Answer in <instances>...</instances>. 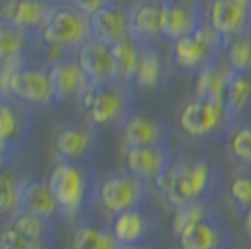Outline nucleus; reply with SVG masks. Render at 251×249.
<instances>
[{
	"label": "nucleus",
	"mask_w": 251,
	"mask_h": 249,
	"mask_svg": "<svg viewBox=\"0 0 251 249\" xmlns=\"http://www.w3.org/2000/svg\"><path fill=\"white\" fill-rule=\"evenodd\" d=\"M223 184V171L208 157H176L152 184L169 206L212 202Z\"/></svg>",
	"instance_id": "obj_1"
},
{
	"label": "nucleus",
	"mask_w": 251,
	"mask_h": 249,
	"mask_svg": "<svg viewBox=\"0 0 251 249\" xmlns=\"http://www.w3.org/2000/svg\"><path fill=\"white\" fill-rule=\"evenodd\" d=\"M0 96L11 98L26 107H47L54 103L49 66L38 64L32 58L2 66Z\"/></svg>",
	"instance_id": "obj_2"
},
{
	"label": "nucleus",
	"mask_w": 251,
	"mask_h": 249,
	"mask_svg": "<svg viewBox=\"0 0 251 249\" xmlns=\"http://www.w3.org/2000/svg\"><path fill=\"white\" fill-rule=\"evenodd\" d=\"M47 182L58 202L60 216L70 221L79 218L84 208L96 200L98 180H94L81 165L60 161L54 165Z\"/></svg>",
	"instance_id": "obj_3"
},
{
	"label": "nucleus",
	"mask_w": 251,
	"mask_h": 249,
	"mask_svg": "<svg viewBox=\"0 0 251 249\" xmlns=\"http://www.w3.org/2000/svg\"><path fill=\"white\" fill-rule=\"evenodd\" d=\"M81 107L90 124L96 127L124 125L135 113L133 111V86L124 83H111L105 86H88L79 98Z\"/></svg>",
	"instance_id": "obj_4"
},
{
	"label": "nucleus",
	"mask_w": 251,
	"mask_h": 249,
	"mask_svg": "<svg viewBox=\"0 0 251 249\" xmlns=\"http://www.w3.org/2000/svg\"><path fill=\"white\" fill-rule=\"evenodd\" d=\"M178 125L186 135L197 141L227 139L234 131L223 100H191L178 114Z\"/></svg>",
	"instance_id": "obj_5"
},
{
	"label": "nucleus",
	"mask_w": 251,
	"mask_h": 249,
	"mask_svg": "<svg viewBox=\"0 0 251 249\" xmlns=\"http://www.w3.org/2000/svg\"><path fill=\"white\" fill-rule=\"evenodd\" d=\"M152 184L131 174L129 171L109 174L103 180H98L96 186V202L107 214L116 216L127 210L145 208L150 200Z\"/></svg>",
	"instance_id": "obj_6"
},
{
	"label": "nucleus",
	"mask_w": 251,
	"mask_h": 249,
	"mask_svg": "<svg viewBox=\"0 0 251 249\" xmlns=\"http://www.w3.org/2000/svg\"><path fill=\"white\" fill-rule=\"evenodd\" d=\"M90 38L92 36L88 15H84L83 11H79L68 2L52 6L47 23L40 34V42L43 45H56L74 54H77L79 47Z\"/></svg>",
	"instance_id": "obj_7"
},
{
	"label": "nucleus",
	"mask_w": 251,
	"mask_h": 249,
	"mask_svg": "<svg viewBox=\"0 0 251 249\" xmlns=\"http://www.w3.org/2000/svg\"><path fill=\"white\" fill-rule=\"evenodd\" d=\"M227 42L208 25L201 23L195 30L173 43V62L184 72H199L216 58L223 56Z\"/></svg>",
	"instance_id": "obj_8"
},
{
	"label": "nucleus",
	"mask_w": 251,
	"mask_h": 249,
	"mask_svg": "<svg viewBox=\"0 0 251 249\" xmlns=\"http://www.w3.org/2000/svg\"><path fill=\"white\" fill-rule=\"evenodd\" d=\"M100 133L90 122H72L62 125L54 135V150L60 161L74 165H88L98 154Z\"/></svg>",
	"instance_id": "obj_9"
},
{
	"label": "nucleus",
	"mask_w": 251,
	"mask_h": 249,
	"mask_svg": "<svg viewBox=\"0 0 251 249\" xmlns=\"http://www.w3.org/2000/svg\"><path fill=\"white\" fill-rule=\"evenodd\" d=\"M178 238L180 249H230V230L218 210L184 228Z\"/></svg>",
	"instance_id": "obj_10"
},
{
	"label": "nucleus",
	"mask_w": 251,
	"mask_h": 249,
	"mask_svg": "<svg viewBox=\"0 0 251 249\" xmlns=\"http://www.w3.org/2000/svg\"><path fill=\"white\" fill-rule=\"evenodd\" d=\"M77 60L83 68L88 86H105L116 83V62L113 45L90 38L77 51Z\"/></svg>",
	"instance_id": "obj_11"
},
{
	"label": "nucleus",
	"mask_w": 251,
	"mask_h": 249,
	"mask_svg": "<svg viewBox=\"0 0 251 249\" xmlns=\"http://www.w3.org/2000/svg\"><path fill=\"white\" fill-rule=\"evenodd\" d=\"M206 21L225 42L251 32V8L230 0H208Z\"/></svg>",
	"instance_id": "obj_12"
},
{
	"label": "nucleus",
	"mask_w": 251,
	"mask_h": 249,
	"mask_svg": "<svg viewBox=\"0 0 251 249\" xmlns=\"http://www.w3.org/2000/svg\"><path fill=\"white\" fill-rule=\"evenodd\" d=\"M52 6L51 0H4L0 21L40 38Z\"/></svg>",
	"instance_id": "obj_13"
},
{
	"label": "nucleus",
	"mask_w": 251,
	"mask_h": 249,
	"mask_svg": "<svg viewBox=\"0 0 251 249\" xmlns=\"http://www.w3.org/2000/svg\"><path fill=\"white\" fill-rule=\"evenodd\" d=\"M173 152L167 145L159 146H133L124 150L126 171L154 184L163 171L173 163Z\"/></svg>",
	"instance_id": "obj_14"
},
{
	"label": "nucleus",
	"mask_w": 251,
	"mask_h": 249,
	"mask_svg": "<svg viewBox=\"0 0 251 249\" xmlns=\"http://www.w3.org/2000/svg\"><path fill=\"white\" fill-rule=\"evenodd\" d=\"M206 8L180 4L176 0H161V38L176 40L188 36L206 19Z\"/></svg>",
	"instance_id": "obj_15"
},
{
	"label": "nucleus",
	"mask_w": 251,
	"mask_h": 249,
	"mask_svg": "<svg viewBox=\"0 0 251 249\" xmlns=\"http://www.w3.org/2000/svg\"><path fill=\"white\" fill-rule=\"evenodd\" d=\"M122 141L126 148L167 145L169 125L159 116L133 113L122 125Z\"/></svg>",
	"instance_id": "obj_16"
},
{
	"label": "nucleus",
	"mask_w": 251,
	"mask_h": 249,
	"mask_svg": "<svg viewBox=\"0 0 251 249\" xmlns=\"http://www.w3.org/2000/svg\"><path fill=\"white\" fill-rule=\"evenodd\" d=\"M49 75H51L52 96L56 105L72 98H81L88 88L86 75L77 56H68L60 62L49 66Z\"/></svg>",
	"instance_id": "obj_17"
},
{
	"label": "nucleus",
	"mask_w": 251,
	"mask_h": 249,
	"mask_svg": "<svg viewBox=\"0 0 251 249\" xmlns=\"http://www.w3.org/2000/svg\"><path fill=\"white\" fill-rule=\"evenodd\" d=\"M88 23L90 36L109 45H115L129 36V10H124L116 2H111L109 6L90 15Z\"/></svg>",
	"instance_id": "obj_18"
},
{
	"label": "nucleus",
	"mask_w": 251,
	"mask_h": 249,
	"mask_svg": "<svg viewBox=\"0 0 251 249\" xmlns=\"http://www.w3.org/2000/svg\"><path fill=\"white\" fill-rule=\"evenodd\" d=\"M30 111L26 105L0 96V141L19 146L30 135Z\"/></svg>",
	"instance_id": "obj_19"
},
{
	"label": "nucleus",
	"mask_w": 251,
	"mask_h": 249,
	"mask_svg": "<svg viewBox=\"0 0 251 249\" xmlns=\"http://www.w3.org/2000/svg\"><path fill=\"white\" fill-rule=\"evenodd\" d=\"M17 212L36 214L40 218L51 219V221L56 214H60V208H58V202H56L51 187H49V182L36 180V178L23 180Z\"/></svg>",
	"instance_id": "obj_20"
},
{
	"label": "nucleus",
	"mask_w": 251,
	"mask_h": 249,
	"mask_svg": "<svg viewBox=\"0 0 251 249\" xmlns=\"http://www.w3.org/2000/svg\"><path fill=\"white\" fill-rule=\"evenodd\" d=\"M152 228H154V218L147 210V206L116 214L113 216V223H111V230L120 246L145 242L148 240Z\"/></svg>",
	"instance_id": "obj_21"
},
{
	"label": "nucleus",
	"mask_w": 251,
	"mask_h": 249,
	"mask_svg": "<svg viewBox=\"0 0 251 249\" xmlns=\"http://www.w3.org/2000/svg\"><path fill=\"white\" fill-rule=\"evenodd\" d=\"M129 36L139 43H154L161 36V0H143L129 10Z\"/></svg>",
	"instance_id": "obj_22"
},
{
	"label": "nucleus",
	"mask_w": 251,
	"mask_h": 249,
	"mask_svg": "<svg viewBox=\"0 0 251 249\" xmlns=\"http://www.w3.org/2000/svg\"><path fill=\"white\" fill-rule=\"evenodd\" d=\"M234 72L227 60L220 56L195 73V98L199 100H223Z\"/></svg>",
	"instance_id": "obj_23"
},
{
	"label": "nucleus",
	"mask_w": 251,
	"mask_h": 249,
	"mask_svg": "<svg viewBox=\"0 0 251 249\" xmlns=\"http://www.w3.org/2000/svg\"><path fill=\"white\" fill-rule=\"evenodd\" d=\"M225 107L234 129L250 124L251 118V73H234L225 92Z\"/></svg>",
	"instance_id": "obj_24"
},
{
	"label": "nucleus",
	"mask_w": 251,
	"mask_h": 249,
	"mask_svg": "<svg viewBox=\"0 0 251 249\" xmlns=\"http://www.w3.org/2000/svg\"><path fill=\"white\" fill-rule=\"evenodd\" d=\"M36 42H40L38 36H30L0 21V68L30 58V51Z\"/></svg>",
	"instance_id": "obj_25"
},
{
	"label": "nucleus",
	"mask_w": 251,
	"mask_h": 249,
	"mask_svg": "<svg viewBox=\"0 0 251 249\" xmlns=\"http://www.w3.org/2000/svg\"><path fill=\"white\" fill-rule=\"evenodd\" d=\"M163 79V62L161 54L154 43H141V56L133 77V88L143 92H152L161 84Z\"/></svg>",
	"instance_id": "obj_26"
},
{
	"label": "nucleus",
	"mask_w": 251,
	"mask_h": 249,
	"mask_svg": "<svg viewBox=\"0 0 251 249\" xmlns=\"http://www.w3.org/2000/svg\"><path fill=\"white\" fill-rule=\"evenodd\" d=\"M120 244L115 238L111 225L103 227L100 223L86 221L74 230L72 249H118Z\"/></svg>",
	"instance_id": "obj_27"
},
{
	"label": "nucleus",
	"mask_w": 251,
	"mask_h": 249,
	"mask_svg": "<svg viewBox=\"0 0 251 249\" xmlns=\"http://www.w3.org/2000/svg\"><path fill=\"white\" fill-rule=\"evenodd\" d=\"M116 62V81L133 86V77L137 72V64L141 56V43L135 38L127 36L126 40L113 45Z\"/></svg>",
	"instance_id": "obj_28"
},
{
	"label": "nucleus",
	"mask_w": 251,
	"mask_h": 249,
	"mask_svg": "<svg viewBox=\"0 0 251 249\" xmlns=\"http://www.w3.org/2000/svg\"><path fill=\"white\" fill-rule=\"evenodd\" d=\"M10 225H13L25 238L32 240V242H47V244H52L51 219L40 218V216L28 214V212H15L10 221Z\"/></svg>",
	"instance_id": "obj_29"
},
{
	"label": "nucleus",
	"mask_w": 251,
	"mask_h": 249,
	"mask_svg": "<svg viewBox=\"0 0 251 249\" xmlns=\"http://www.w3.org/2000/svg\"><path fill=\"white\" fill-rule=\"evenodd\" d=\"M223 58L234 73H251V32L229 40Z\"/></svg>",
	"instance_id": "obj_30"
},
{
	"label": "nucleus",
	"mask_w": 251,
	"mask_h": 249,
	"mask_svg": "<svg viewBox=\"0 0 251 249\" xmlns=\"http://www.w3.org/2000/svg\"><path fill=\"white\" fill-rule=\"evenodd\" d=\"M23 178L10 167L0 169V216L17 212Z\"/></svg>",
	"instance_id": "obj_31"
},
{
	"label": "nucleus",
	"mask_w": 251,
	"mask_h": 249,
	"mask_svg": "<svg viewBox=\"0 0 251 249\" xmlns=\"http://www.w3.org/2000/svg\"><path fill=\"white\" fill-rule=\"evenodd\" d=\"M230 156L236 163L251 171V125H238L229 135Z\"/></svg>",
	"instance_id": "obj_32"
},
{
	"label": "nucleus",
	"mask_w": 251,
	"mask_h": 249,
	"mask_svg": "<svg viewBox=\"0 0 251 249\" xmlns=\"http://www.w3.org/2000/svg\"><path fill=\"white\" fill-rule=\"evenodd\" d=\"M212 210L214 208H212L210 202H193V204L175 208V214H173V234L178 236L184 228H188L189 225H193V223H197L204 216H208Z\"/></svg>",
	"instance_id": "obj_33"
},
{
	"label": "nucleus",
	"mask_w": 251,
	"mask_h": 249,
	"mask_svg": "<svg viewBox=\"0 0 251 249\" xmlns=\"http://www.w3.org/2000/svg\"><path fill=\"white\" fill-rule=\"evenodd\" d=\"M227 193L232 202V206L236 208V212L244 216L246 212L251 210V171L246 174H238L232 178L227 187Z\"/></svg>",
	"instance_id": "obj_34"
},
{
	"label": "nucleus",
	"mask_w": 251,
	"mask_h": 249,
	"mask_svg": "<svg viewBox=\"0 0 251 249\" xmlns=\"http://www.w3.org/2000/svg\"><path fill=\"white\" fill-rule=\"evenodd\" d=\"M64 2H68V4H72L74 8H77L79 11H83L84 15H94L96 11H100L101 8L105 6H109L111 2H115V0H64Z\"/></svg>",
	"instance_id": "obj_35"
},
{
	"label": "nucleus",
	"mask_w": 251,
	"mask_h": 249,
	"mask_svg": "<svg viewBox=\"0 0 251 249\" xmlns=\"http://www.w3.org/2000/svg\"><path fill=\"white\" fill-rule=\"evenodd\" d=\"M15 152H17V146L0 141V169L11 165V161L15 157Z\"/></svg>",
	"instance_id": "obj_36"
},
{
	"label": "nucleus",
	"mask_w": 251,
	"mask_h": 249,
	"mask_svg": "<svg viewBox=\"0 0 251 249\" xmlns=\"http://www.w3.org/2000/svg\"><path fill=\"white\" fill-rule=\"evenodd\" d=\"M118 249H159L150 240H145V242H137V244H127V246H120Z\"/></svg>",
	"instance_id": "obj_37"
},
{
	"label": "nucleus",
	"mask_w": 251,
	"mask_h": 249,
	"mask_svg": "<svg viewBox=\"0 0 251 249\" xmlns=\"http://www.w3.org/2000/svg\"><path fill=\"white\" fill-rule=\"evenodd\" d=\"M242 225H244V230H246V234L251 238V210L250 212H246L244 216H242Z\"/></svg>",
	"instance_id": "obj_38"
},
{
	"label": "nucleus",
	"mask_w": 251,
	"mask_h": 249,
	"mask_svg": "<svg viewBox=\"0 0 251 249\" xmlns=\"http://www.w3.org/2000/svg\"><path fill=\"white\" fill-rule=\"evenodd\" d=\"M230 2H236V4H240V6H248V8H251V0H230Z\"/></svg>",
	"instance_id": "obj_39"
},
{
	"label": "nucleus",
	"mask_w": 251,
	"mask_h": 249,
	"mask_svg": "<svg viewBox=\"0 0 251 249\" xmlns=\"http://www.w3.org/2000/svg\"><path fill=\"white\" fill-rule=\"evenodd\" d=\"M52 4H60V2H64V0H51Z\"/></svg>",
	"instance_id": "obj_40"
}]
</instances>
